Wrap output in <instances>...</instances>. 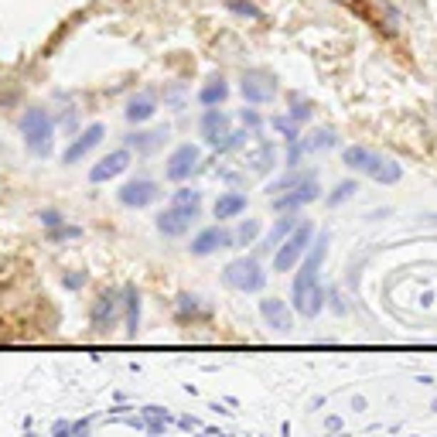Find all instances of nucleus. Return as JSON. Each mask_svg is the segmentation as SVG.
I'll use <instances>...</instances> for the list:
<instances>
[{
  "mask_svg": "<svg viewBox=\"0 0 437 437\" xmlns=\"http://www.w3.org/2000/svg\"><path fill=\"white\" fill-rule=\"evenodd\" d=\"M233 236H236V246H250L253 239L260 236V222H256V218H250V222H243Z\"/></svg>",
  "mask_w": 437,
  "mask_h": 437,
  "instance_id": "obj_27",
  "label": "nucleus"
},
{
  "mask_svg": "<svg viewBox=\"0 0 437 437\" xmlns=\"http://www.w3.org/2000/svg\"><path fill=\"white\" fill-rule=\"evenodd\" d=\"M356 191H359V181H352V178H345V181H338V185H335V191H331V195H328V205H331V209H335V205L348 202V199H352V195H356Z\"/></svg>",
  "mask_w": 437,
  "mask_h": 437,
  "instance_id": "obj_26",
  "label": "nucleus"
},
{
  "mask_svg": "<svg viewBox=\"0 0 437 437\" xmlns=\"http://www.w3.org/2000/svg\"><path fill=\"white\" fill-rule=\"evenodd\" d=\"M161 199V185L151 181V178H134V181H126L120 188V202L126 209H144V205H151Z\"/></svg>",
  "mask_w": 437,
  "mask_h": 437,
  "instance_id": "obj_10",
  "label": "nucleus"
},
{
  "mask_svg": "<svg viewBox=\"0 0 437 437\" xmlns=\"http://www.w3.org/2000/svg\"><path fill=\"white\" fill-rule=\"evenodd\" d=\"M222 283L239 291V294H256V291L266 287V270L260 266L256 256H239L222 270Z\"/></svg>",
  "mask_w": 437,
  "mask_h": 437,
  "instance_id": "obj_4",
  "label": "nucleus"
},
{
  "mask_svg": "<svg viewBox=\"0 0 437 437\" xmlns=\"http://www.w3.org/2000/svg\"><path fill=\"white\" fill-rule=\"evenodd\" d=\"M130 168V151L126 147H120V151H113V154H106L99 164H96L93 171H89V181H96V185H103V181H109V178H116L120 171H126Z\"/></svg>",
  "mask_w": 437,
  "mask_h": 437,
  "instance_id": "obj_14",
  "label": "nucleus"
},
{
  "mask_svg": "<svg viewBox=\"0 0 437 437\" xmlns=\"http://www.w3.org/2000/svg\"><path fill=\"white\" fill-rule=\"evenodd\" d=\"M314 239H318V236H314V222L304 218L294 233L281 243V250H277V256H273V270H277V273H287V270L301 266V260H304L308 250L314 246Z\"/></svg>",
  "mask_w": 437,
  "mask_h": 437,
  "instance_id": "obj_3",
  "label": "nucleus"
},
{
  "mask_svg": "<svg viewBox=\"0 0 437 437\" xmlns=\"http://www.w3.org/2000/svg\"><path fill=\"white\" fill-rule=\"evenodd\" d=\"M226 96H229V82H226L222 76H216V79H209V86L199 93V99H202L205 106H222Z\"/></svg>",
  "mask_w": 437,
  "mask_h": 437,
  "instance_id": "obj_21",
  "label": "nucleus"
},
{
  "mask_svg": "<svg viewBox=\"0 0 437 437\" xmlns=\"http://www.w3.org/2000/svg\"><path fill=\"white\" fill-rule=\"evenodd\" d=\"M335 130L331 126H321V130H311L308 137H297V141H291V151H287V164L294 168V164H301V157L304 154H314V151H328V147H335Z\"/></svg>",
  "mask_w": 437,
  "mask_h": 437,
  "instance_id": "obj_7",
  "label": "nucleus"
},
{
  "mask_svg": "<svg viewBox=\"0 0 437 437\" xmlns=\"http://www.w3.org/2000/svg\"><path fill=\"white\" fill-rule=\"evenodd\" d=\"M202 212V202H171L161 216H157V233L168 236V239H178L191 229V222Z\"/></svg>",
  "mask_w": 437,
  "mask_h": 437,
  "instance_id": "obj_6",
  "label": "nucleus"
},
{
  "mask_svg": "<svg viewBox=\"0 0 437 437\" xmlns=\"http://www.w3.org/2000/svg\"><path fill=\"white\" fill-rule=\"evenodd\" d=\"M199 161H202V151H199L195 144H181V147H174L171 157H168L164 178H168V181H185V178H191V171L199 168Z\"/></svg>",
  "mask_w": 437,
  "mask_h": 437,
  "instance_id": "obj_8",
  "label": "nucleus"
},
{
  "mask_svg": "<svg viewBox=\"0 0 437 437\" xmlns=\"http://www.w3.org/2000/svg\"><path fill=\"white\" fill-rule=\"evenodd\" d=\"M243 96H246V103H270L277 96V82H273L270 72L253 69V72L243 76Z\"/></svg>",
  "mask_w": 437,
  "mask_h": 437,
  "instance_id": "obj_13",
  "label": "nucleus"
},
{
  "mask_svg": "<svg viewBox=\"0 0 437 437\" xmlns=\"http://www.w3.org/2000/svg\"><path fill=\"white\" fill-rule=\"evenodd\" d=\"M342 161H345V168H352V171L373 178V181H379V185H396V181L403 178V168H400L393 157L376 154V151H369V147H359V144H356V147H345Z\"/></svg>",
  "mask_w": 437,
  "mask_h": 437,
  "instance_id": "obj_2",
  "label": "nucleus"
},
{
  "mask_svg": "<svg viewBox=\"0 0 437 437\" xmlns=\"http://www.w3.org/2000/svg\"><path fill=\"white\" fill-rule=\"evenodd\" d=\"M291 120H294V124L311 120V103H308V99H301L297 93H291Z\"/></svg>",
  "mask_w": 437,
  "mask_h": 437,
  "instance_id": "obj_28",
  "label": "nucleus"
},
{
  "mask_svg": "<svg viewBox=\"0 0 437 437\" xmlns=\"http://www.w3.org/2000/svg\"><path fill=\"white\" fill-rule=\"evenodd\" d=\"M41 222L45 226H62L65 218H62V212H41Z\"/></svg>",
  "mask_w": 437,
  "mask_h": 437,
  "instance_id": "obj_32",
  "label": "nucleus"
},
{
  "mask_svg": "<svg viewBox=\"0 0 437 437\" xmlns=\"http://www.w3.org/2000/svg\"><path fill=\"white\" fill-rule=\"evenodd\" d=\"M226 7H229L233 14H239V17H253V21H260V17H263V11H260V7H253L250 0H226Z\"/></svg>",
  "mask_w": 437,
  "mask_h": 437,
  "instance_id": "obj_29",
  "label": "nucleus"
},
{
  "mask_svg": "<svg viewBox=\"0 0 437 437\" xmlns=\"http://www.w3.org/2000/svg\"><path fill=\"white\" fill-rule=\"evenodd\" d=\"M124 304H126V328L130 331H137V325H141V297H137V291L134 287H126L124 291Z\"/></svg>",
  "mask_w": 437,
  "mask_h": 437,
  "instance_id": "obj_25",
  "label": "nucleus"
},
{
  "mask_svg": "<svg viewBox=\"0 0 437 437\" xmlns=\"http://www.w3.org/2000/svg\"><path fill=\"white\" fill-rule=\"evenodd\" d=\"M229 246H236V236L229 229H222V226H209V229H202L191 239L188 250H191V256H212V253L229 250Z\"/></svg>",
  "mask_w": 437,
  "mask_h": 437,
  "instance_id": "obj_9",
  "label": "nucleus"
},
{
  "mask_svg": "<svg viewBox=\"0 0 437 437\" xmlns=\"http://www.w3.org/2000/svg\"><path fill=\"white\" fill-rule=\"evenodd\" d=\"M260 314H263L266 325L277 328V331H287V328H291V308H287L283 301H277V297L260 301Z\"/></svg>",
  "mask_w": 437,
  "mask_h": 437,
  "instance_id": "obj_18",
  "label": "nucleus"
},
{
  "mask_svg": "<svg viewBox=\"0 0 437 437\" xmlns=\"http://www.w3.org/2000/svg\"><path fill=\"white\" fill-rule=\"evenodd\" d=\"M116 294H106V297H99V304H96V311H93V325L96 328H109L113 325V318H116Z\"/></svg>",
  "mask_w": 437,
  "mask_h": 437,
  "instance_id": "obj_22",
  "label": "nucleus"
},
{
  "mask_svg": "<svg viewBox=\"0 0 437 437\" xmlns=\"http://www.w3.org/2000/svg\"><path fill=\"white\" fill-rule=\"evenodd\" d=\"M273 161H277V151H273V144H263V147H260V151H256L253 157H246V164H250L256 174L270 171V164H273Z\"/></svg>",
  "mask_w": 437,
  "mask_h": 437,
  "instance_id": "obj_23",
  "label": "nucleus"
},
{
  "mask_svg": "<svg viewBox=\"0 0 437 437\" xmlns=\"http://www.w3.org/2000/svg\"><path fill=\"white\" fill-rule=\"evenodd\" d=\"M103 137H106V126L103 124H93V126H86V130H82V137H79L76 144H72V147H69V151H65V164H76L79 157H86L89 154V151H93L96 144L103 141Z\"/></svg>",
  "mask_w": 437,
  "mask_h": 437,
  "instance_id": "obj_15",
  "label": "nucleus"
},
{
  "mask_svg": "<svg viewBox=\"0 0 437 437\" xmlns=\"http://www.w3.org/2000/svg\"><path fill=\"white\" fill-rule=\"evenodd\" d=\"M301 222H304V218L297 216V212H283V216L270 226V233H266V239H263V246H260V250H281V243L294 233Z\"/></svg>",
  "mask_w": 437,
  "mask_h": 437,
  "instance_id": "obj_16",
  "label": "nucleus"
},
{
  "mask_svg": "<svg viewBox=\"0 0 437 437\" xmlns=\"http://www.w3.org/2000/svg\"><path fill=\"white\" fill-rule=\"evenodd\" d=\"M199 130H202V141L209 144V147H222V144L229 141V116L222 113V109L209 106L202 113V124H199Z\"/></svg>",
  "mask_w": 437,
  "mask_h": 437,
  "instance_id": "obj_11",
  "label": "nucleus"
},
{
  "mask_svg": "<svg viewBox=\"0 0 437 437\" xmlns=\"http://www.w3.org/2000/svg\"><path fill=\"white\" fill-rule=\"evenodd\" d=\"M168 144V126H157V130H141V134H130L126 137V147H134L137 154H151L157 147Z\"/></svg>",
  "mask_w": 437,
  "mask_h": 437,
  "instance_id": "obj_17",
  "label": "nucleus"
},
{
  "mask_svg": "<svg viewBox=\"0 0 437 437\" xmlns=\"http://www.w3.org/2000/svg\"><path fill=\"white\" fill-rule=\"evenodd\" d=\"M171 202H202V195H199V191H191V188H178Z\"/></svg>",
  "mask_w": 437,
  "mask_h": 437,
  "instance_id": "obj_31",
  "label": "nucleus"
},
{
  "mask_svg": "<svg viewBox=\"0 0 437 437\" xmlns=\"http://www.w3.org/2000/svg\"><path fill=\"white\" fill-rule=\"evenodd\" d=\"M154 113H157V96L154 93H141L126 103V120H130V124H144V120H151Z\"/></svg>",
  "mask_w": 437,
  "mask_h": 437,
  "instance_id": "obj_19",
  "label": "nucleus"
},
{
  "mask_svg": "<svg viewBox=\"0 0 437 437\" xmlns=\"http://www.w3.org/2000/svg\"><path fill=\"white\" fill-rule=\"evenodd\" d=\"M311 178H314V171H291V174H283L281 181H273V185H270V191H273V195H283V191L304 185V181H311Z\"/></svg>",
  "mask_w": 437,
  "mask_h": 437,
  "instance_id": "obj_24",
  "label": "nucleus"
},
{
  "mask_svg": "<svg viewBox=\"0 0 437 437\" xmlns=\"http://www.w3.org/2000/svg\"><path fill=\"white\" fill-rule=\"evenodd\" d=\"M21 134H24V144H28V151L38 157H45L51 151V134H55V124H51V116H48V109H28L24 116H21Z\"/></svg>",
  "mask_w": 437,
  "mask_h": 437,
  "instance_id": "obj_5",
  "label": "nucleus"
},
{
  "mask_svg": "<svg viewBox=\"0 0 437 437\" xmlns=\"http://www.w3.org/2000/svg\"><path fill=\"white\" fill-rule=\"evenodd\" d=\"M321 199V188H318V181H304V185L291 188V191H283V195H277L273 199V209L277 212H297V209H304V205H311Z\"/></svg>",
  "mask_w": 437,
  "mask_h": 437,
  "instance_id": "obj_12",
  "label": "nucleus"
},
{
  "mask_svg": "<svg viewBox=\"0 0 437 437\" xmlns=\"http://www.w3.org/2000/svg\"><path fill=\"white\" fill-rule=\"evenodd\" d=\"M239 120H243V126H250V134H256V130L263 126V120H260V113H256V109H243V113H239Z\"/></svg>",
  "mask_w": 437,
  "mask_h": 437,
  "instance_id": "obj_30",
  "label": "nucleus"
},
{
  "mask_svg": "<svg viewBox=\"0 0 437 437\" xmlns=\"http://www.w3.org/2000/svg\"><path fill=\"white\" fill-rule=\"evenodd\" d=\"M328 253V233H321L314 239V246L308 250V256L301 260L294 277V291H291V301H294V311L301 318H318L321 308H325V287H321V263H325Z\"/></svg>",
  "mask_w": 437,
  "mask_h": 437,
  "instance_id": "obj_1",
  "label": "nucleus"
},
{
  "mask_svg": "<svg viewBox=\"0 0 437 437\" xmlns=\"http://www.w3.org/2000/svg\"><path fill=\"white\" fill-rule=\"evenodd\" d=\"M212 212H216V218L243 216V212H246V195H243V191H226V195H218V199H216Z\"/></svg>",
  "mask_w": 437,
  "mask_h": 437,
  "instance_id": "obj_20",
  "label": "nucleus"
}]
</instances>
